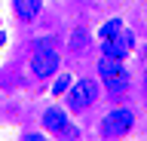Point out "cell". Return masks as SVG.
I'll list each match as a JSON object with an SVG mask.
<instances>
[{
    "label": "cell",
    "instance_id": "6da1fadb",
    "mask_svg": "<svg viewBox=\"0 0 147 141\" xmlns=\"http://www.w3.org/2000/svg\"><path fill=\"white\" fill-rule=\"evenodd\" d=\"M98 74H101V80H104V86H107L110 92H126L129 74H126V67H123V58L104 55L98 61Z\"/></svg>",
    "mask_w": 147,
    "mask_h": 141
},
{
    "label": "cell",
    "instance_id": "7a4b0ae2",
    "mask_svg": "<svg viewBox=\"0 0 147 141\" xmlns=\"http://www.w3.org/2000/svg\"><path fill=\"white\" fill-rule=\"evenodd\" d=\"M31 71H34V77H40V80H46V77H52L55 71H58V52H55L46 40L37 43L34 58H31Z\"/></svg>",
    "mask_w": 147,
    "mask_h": 141
},
{
    "label": "cell",
    "instance_id": "3957f363",
    "mask_svg": "<svg viewBox=\"0 0 147 141\" xmlns=\"http://www.w3.org/2000/svg\"><path fill=\"white\" fill-rule=\"evenodd\" d=\"M95 95H98L95 80H77V83L67 89V107H71V111H86V107L95 101Z\"/></svg>",
    "mask_w": 147,
    "mask_h": 141
},
{
    "label": "cell",
    "instance_id": "277c9868",
    "mask_svg": "<svg viewBox=\"0 0 147 141\" xmlns=\"http://www.w3.org/2000/svg\"><path fill=\"white\" fill-rule=\"evenodd\" d=\"M132 123H135L132 111L117 107V111H110L107 117H104V123H101V135H104V138H119V135H126V132L132 129Z\"/></svg>",
    "mask_w": 147,
    "mask_h": 141
},
{
    "label": "cell",
    "instance_id": "5b68a950",
    "mask_svg": "<svg viewBox=\"0 0 147 141\" xmlns=\"http://www.w3.org/2000/svg\"><path fill=\"white\" fill-rule=\"evenodd\" d=\"M132 46H135V37H132V31H129L126 25H123L113 37L101 40V52H104V55H110V58H123L126 52H132Z\"/></svg>",
    "mask_w": 147,
    "mask_h": 141
},
{
    "label": "cell",
    "instance_id": "8992f818",
    "mask_svg": "<svg viewBox=\"0 0 147 141\" xmlns=\"http://www.w3.org/2000/svg\"><path fill=\"white\" fill-rule=\"evenodd\" d=\"M43 126H46L49 132H58V135H61L64 126H67V117H64V111H61V107H49V111L43 113Z\"/></svg>",
    "mask_w": 147,
    "mask_h": 141
},
{
    "label": "cell",
    "instance_id": "52a82bcc",
    "mask_svg": "<svg viewBox=\"0 0 147 141\" xmlns=\"http://www.w3.org/2000/svg\"><path fill=\"white\" fill-rule=\"evenodd\" d=\"M12 6H16L18 19L31 22V19H37V12L43 9V0H12Z\"/></svg>",
    "mask_w": 147,
    "mask_h": 141
},
{
    "label": "cell",
    "instance_id": "ba28073f",
    "mask_svg": "<svg viewBox=\"0 0 147 141\" xmlns=\"http://www.w3.org/2000/svg\"><path fill=\"white\" fill-rule=\"evenodd\" d=\"M71 49H77V52L86 49V31H83V28H77V31L71 34Z\"/></svg>",
    "mask_w": 147,
    "mask_h": 141
},
{
    "label": "cell",
    "instance_id": "9c48e42d",
    "mask_svg": "<svg viewBox=\"0 0 147 141\" xmlns=\"http://www.w3.org/2000/svg\"><path fill=\"white\" fill-rule=\"evenodd\" d=\"M119 28H123V19H110L107 25H104V28H101V40H107V37H113V34H117Z\"/></svg>",
    "mask_w": 147,
    "mask_h": 141
},
{
    "label": "cell",
    "instance_id": "30bf717a",
    "mask_svg": "<svg viewBox=\"0 0 147 141\" xmlns=\"http://www.w3.org/2000/svg\"><path fill=\"white\" fill-rule=\"evenodd\" d=\"M67 89H71V74H61V77H58V80H55L52 92H55V95H64V92H67Z\"/></svg>",
    "mask_w": 147,
    "mask_h": 141
},
{
    "label": "cell",
    "instance_id": "8fae6325",
    "mask_svg": "<svg viewBox=\"0 0 147 141\" xmlns=\"http://www.w3.org/2000/svg\"><path fill=\"white\" fill-rule=\"evenodd\" d=\"M3 43H6V34H3V31H0V46H3Z\"/></svg>",
    "mask_w": 147,
    "mask_h": 141
},
{
    "label": "cell",
    "instance_id": "7c38bea8",
    "mask_svg": "<svg viewBox=\"0 0 147 141\" xmlns=\"http://www.w3.org/2000/svg\"><path fill=\"white\" fill-rule=\"evenodd\" d=\"M144 86H147V71H144Z\"/></svg>",
    "mask_w": 147,
    "mask_h": 141
}]
</instances>
